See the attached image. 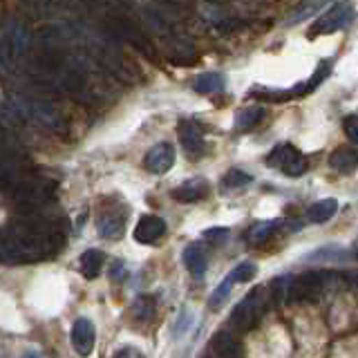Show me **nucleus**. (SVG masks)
Returning <instances> with one entry per match:
<instances>
[{"label":"nucleus","instance_id":"1","mask_svg":"<svg viewBox=\"0 0 358 358\" xmlns=\"http://www.w3.org/2000/svg\"><path fill=\"white\" fill-rule=\"evenodd\" d=\"M54 246L52 233L43 227H16L9 231L0 246V255L9 264L18 262H34L38 257H45Z\"/></svg>","mask_w":358,"mask_h":358},{"label":"nucleus","instance_id":"2","mask_svg":"<svg viewBox=\"0 0 358 358\" xmlns=\"http://www.w3.org/2000/svg\"><path fill=\"white\" fill-rule=\"evenodd\" d=\"M29 34L20 20H7L0 36V56H3V67L9 70L27 50Z\"/></svg>","mask_w":358,"mask_h":358},{"label":"nucleus","instance_id":"3","mask_svg":"<svg viewBox=\"0 0 358 358\" xmlns=\"http://www.w3.org/2000/svg\"><path fill=\"white\" fill-rule=\"evenodd\" d=\"M59 78V85L63 92H67L72 99L87 103L90 101V83H87V72L81 65V61H70V63H61L59 70L54 74Z\"/></svg>","mask_w":358,"mask_h":358},{"label":"nucleus","instance_id":"4","mask_svg":"<svg viewBox=\"0 0 358 358\" xmlns=\"http://www.w3.org/2000/svg\"><path fill=\"white\" fill-rule=\"evenodd\" d=\"M266 164L287 177H300L307 171V157L291 143H278L266 157Z\"/></svg>","mask_w":358,"mask_h":358},{"label":"nucleus","instance_id":"5","mask_svg":"<svg viewBox=\"0 0 358 358\" xmlns=\"http://www.w3.org/2000/svg\"><path fill=\"white\" fill-rule=\"evenodd\" d=\"M354 5L350 0H341V3H334L324 14L318 18V22L313 25L311 34L318 36V34H331V31H338L343 27H347L350 22L354 20Z\"/></svg>","mask_w":358,"mask_h":358},{"label":"nucleus","instance_id":"6","mask_svg":"<svg viewBox=\"0 0 358 358\" xmlns=\"http://www.w3.org/2000/svg\"><path fill=\"white\" fill-rule=\"evenodd\" d=\"M262 296H264V289L257 287L240 302L238 307L233 309L231 324L235 329H249L251 324L262 316V309H264V298Z\"/></svg>","mask_w":358,"mask_h":358},{"label":"nucleus","instance_id":"7","mask_svg":"<svg viewBox=\"0 0 358 358\" xmlns=\"http://www.w3.org/2000/svg\"><path fill=\"white\" fill-rule=\"evenodd\" d=\"M177 134H179V143H182L184 152L190 157V159H199L206 150V141H204V132L197 126L195 121L190 119H182L177 126Z\"/></svg>","mask_w":358,"mask_h":358},{"label":"nucleus","instance_id":"8","mask_svg":"<svg viewBox=\"0 0 358 358\" xmlns=\"http://www.w3.org/2000/svg\"><path fill=\"white\" fill-rule=\"evenodd\" d=\"M126 220H128V208L123 206L106 208L96 220V233L103 240H119L123 231H126Z\"/></svg>","mask_w":358,"mask_h":358},{"label":"nucleus","instance_id":"9","mask_svg":"<svg viewBox=\"0 0 358 358\" xmlns=\"http://www.w3.org/2000/svg\"><path fill=\"white\" fill-rule=\"evenodd\" d=\"M70 341H72L74 352L81 358H87L90 354L94 352V345H96V327H94V322L87 320V318H76V322L72 324Z\"/></svg>","mask_w":358,"mask_h":358},{"label":"nucleus","instance_id":"10","mask_svg":"<svg viewBox=\"0 0 358 358\" xmlns=\"http://www.w3.org/2000/svg\"><path fill=\"white\" fill-rule=\"evenodd\" d=\"M143 166H145V171L152 173V175H166L175 166V148H173V143H168V141L155 143L152 148L145 152Z\"/></svg>","mask_w":358,"mask_h":358},{"label":"nucleus","instance_id":"11","mask_svg":"<svg viewBox=\"0 0 358 358\" xmlns=\"http://www.w3.org/2000/svg\"><path fill=\"white\" fill-rule=\"evenodd\" d=\"M16 204L25 208H36L52 197V188L43 182H25L16 188Z\"/></svg>","mask_w":358,"mask_h":358},{"label":"nucleus","instance_id":"12","mask_svg":"<svg viewBox=\"0 0 358 358\" xmlns=\"http://www.w3.org/2000/svg\"><path fill=\"white\" fill-rule=\"evenodd\" d=\"M132 235L139 244H155L166 235V222L157 215H141Z\"/></svg>","mask_w":358,"mask_h":358},{"label":"nucleus","instance_id":"13","mask_svg":"<svg viewBox=\"0 0 358 358\" xmlns=\"http://www.w3.org/2000/svg\"><path fill=\"white\" fill-rule=\"evenodd\" d=\"M322 289H324V273L309 271L294 280V285H291V298L309 300V298H316Z\"/></svg>","mask_w":358,"mask_h":358},{"label":"nucleus","instance_id":"14","mask_svg":"<svg viewBox=\"0 0 358 358\" xmlns=\"http://www.w3.org/2000/svg\"><path fill=\"white\" fill-rule=\"evenodd\" d=\"M208 190L210 186L204 177H190L184 184H179L171 195L173 199L182 201V204H195V201H201L208 195Z\"/></svg>","mask_w":358,"mask_h":358},{"label":"nucleus","instance_id":"15","mask_svg":"<svg viewBox=\"0 0 358 358\" xmlns=\"http://www.w3.org/2000/svg\"><path fill=\"white\" fill-rule=\"evenodd\" d=\"M117 27H119V34H121V36L126 38L134 50L141 52V54H145V56H155V50H152L150 41L143 36V31L137 27V22L121 18V20L117 22Z\"/></svg>","mask_w":358,"mask_h":358},{"label":"nucleus","instance_id":"16","mask_svg":"<svg viewBox=\"0 0 358 358\" xmlns=\"http://www.w3.org/2000/svg\"><path fill=\"white\" fill-rule=\"evenodd\" d=\"M29 115L36 121H41L43 126L52 128V130H61L63 128V119L59 115V110H56L52 103H48V101H31Z\"/></svg>","mask_w":358,"mask_h":358},{"label":"nucleus","instance_id":"17","mask_svg":"<svg viewBox=\"0 0 358 358\" xmlns=\"http://www.w3.org/2000/svg\"><path fill=\"white\" fill-rule=\"evenodd\" d=\"M329 166L334 168L336 173L343 175H352L358 171V150L356 148H336L329 155Z\"/></svg>","mask_w":358,"mask_h":358},{"label":"nucleus","instance_id":"18","mask_svg":"<svg viewBox=\"0 0 358 358\" xmlns=\"http://www.w3.org/2000/svg\"><path fill=\"white\" fill-rule=\"evenodd\" d=\"M184 264L188 273L195 280H201L206 275V253L199 244H188L184 249Z\"/></svg>","mask_w":358,"mask_h":358},{"label":"nucleus","instance_id":"19","mask_svg":"<svg viewBox=\"0 0 358 358\" xmlns=\"http://www.w3.org/2000/svg\"><path fill=\"white\" fill-rule=\"evenodd\" d=\"M327 3L329 0H302V3L287 16L285 22L287 25H300V22H307L309 18L316 16L318 11H322V7Z\"/></svg>","mask_w":358,"mask_h":358},{"label":"nucleus","instance_id":"20","mask_svg":"<svg viewBox=\"0 0 358 358\" xmlns=\"http://www.w3.org/2000/svg\"><path fill=\"white\" fill-rule=\"evenodd\" d=\"M336 210H338V201H336L334 197L313 201V204L307 208V220L313 224H324L336 215Z\"/></svg>","mask_w":358,"mask_h":358},{"label":"nucleus","instance_id":"21","mask_svg":"<svg viewBox=\"0 0 358 358\" xmlns=\"http://www.w3.org/2000/svg\"><path fill=\"white\" fill-rule=\"evenodd\" d=\"M81 273L87 278V280H94L101 271H103V264H106V255L101 253L99 249H87L83 255H81Z\"/></svg>","mask_w":358,"mask_h":358},{"label":"nucleus","instance_id":"22","mask_svg":"<svg viewBox=\"0 0 358 358\" xmlns=\"http://www.w3.org/2000/svg\"><path fill=\"white\" fill-rule=\"evenodd\" d=\"M213 347L222 358H242V345L238 338H233L231 334L227 331H220L213 341Z\"/></svg>","mask_w":358,"mask_h":358},{"label":"nucleus","instance_id":"23","mask_svg":"<svg viewBox=\"0 0 358 358\" xmlns=\"http://www.w3.org/2000/svg\"><path fill=\"white\" fill-rule=\"evenodd\" d=\"M193 90L199 94H215L224 90V76L220 72H206L199 74L193 83Z\"/></svg>","mask_w":358,"mask_h":358},{"label":"nucleus","instance_id":"24","mask_svg":"<svg viewBox=\"0 0 358 358\" xmlns=\"http://www.w3.org/2000/svg\"><path fill=\"white\" fill-rule=\"evenodd\" d=\"M262 117H264V108L246 106L238 112V117H235V126H238L240 130H251L262 121Z\"/></svg>","mask_w":358,"mask_h":358},{"label":"nucleus","instance_id":"25","mask_svg":"<svg viewBox=\"0 0 358 358\" xmlns=\"http://www.w3.org/2000/svg\"><path fill=\"white\" fill-rule=\"evenodd\" d=\"M278 229V222L275 220H264V222H257L249 229L246 238H249L251 244H264L268 238L273 235V231Z\"/></svg>","mask_w":358,"mask_h":358},{"label":"nucleus","instance_id":"26","mask_svg":"<svg viewBox=\"0 0 358 358\" xmlns=\"http://www.w3.org/2000/svg\"><path fill=\"white\" fill-rule=\"evenodd\" d=\"M253 182V177L251 175H246V173H242V171H229L227 175H224V179H222V186L227 188V190H238V188H244V186H249Z\"/></svg>","mask_w":358,"mask_h":358},{"label":"nucleus","instance_id":"27","mask_svg":"<svg viewBox=\"0 0 358 358\" xmlns=\"http://www.w3.org/2000/svg\"><path fill=\"white\" fill-rule=\"evenodd\" d=\"M132 316L137 320H148L155 313V300L150 296H139L137 300L132 302Z\"/></svg>","mask_w":358,"mask_h":358},{"label":"nucleus","instance_id":"28","mask_svg":"<svg viewBox=\"0 0 358 358\" xmlns=\"http://www.w3.org/2000/svg\"><path fill=\"white\" fill-rule=\"evenodd\" d=\"M231 287H233V278L227 275V278H224V282L210 294L208 307H210V309H220V307L224 305V302H227V298H229V294H231Z\"/></svg>","mask_w":358,"mask_h":358},{"label":"nucleus","instance_id":"29","mask_svg":"<svg viewBox=\"0 0 358 358\" xmlns=\"http://www.w3.org/2000/svg\"><path fill=\"white\" fill-rule=\"evenodd\" d=\"M229 275L233 278V282H251V280L257 275V264L255 262H240Z\"/></svg>","mask_w":358,"mask_h":358},{"label":"nucleus","instance_id":"30","mask_svg":"<svg viewBox=\"0 0 358 358\" xmlns=\"http://www.w3.org/2000/svg\"><path fill=\"white\" fill-rule=\"evenodd\" d=\"M143 22L148 27H152L157 34H162V36H168V34H171V25L166 22V18L162 14H157V11H152V9L143 11Z\"/></svg>","mask_w":358,"mask_h":358},{"label":"nucleus","instance_id":"31","mask_svg":"<svg viewBox=\"0 0 358 358\" xmlns=\"http://www.w3.org/2000/svg\"><path fill=\"white\" fill-rule=\"evenodd\" d=\"M343 130L347 134V139L358 143V115H347L343 119Z\"/></svg>","mask_w":358,"mask_h":358},{"label":"nucleus","instance_id":"32","mask_svg":"<svg viewBox=\"0 0 358 358\" xmlns=\"http://www.w3.org/2000/svg\"><path fill=\"white\" fill-rule=\"evenodd\" d=\"M110 275H112V280H123L126 278V266H123L119 260H115L110 266Z\"/></svg>","mask_w":358,"mask_h":358},{"label":"nucleus","instance_id":"33","mask_svg":"<svg viewBox=\"0 0 358 358\" xmlns=\"http://www.w3.org/2000/svg\"><path fill=\"white\" fill-rule=\"evenodd\" d=\"M22 358H41L36 352H27V354H22Z\"/></svg>","mask_w":358,"mask_h":358},{"label":"nucleus","instance_id":"34","mask_svg":"<svg viewBox=\"0 0 358 358\" xmlns=\"http://www.w3.org/2000/svg\"><path fill=\"white\" fill-rule=\"evenodd\" d=\"M356 255H358V242H356Z\"/></svg>","mask_w":358,"mask_h":358}]
</instances>
